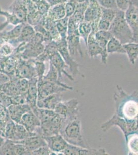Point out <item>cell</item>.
<instances>
[{"instance_id": "18", "label": "cell", "mask_w": 138, "mask_h": 155, "mask_svg": "<svg viewBox=\"0 0 138 155\" xmlns=\"http://www.w3.org/2000/svg\"><path fill=\"white\" fill-rule=\"evenodd\" d=\"M30 133H36L41 125L40 120L32 110L23 115L20 123Z\"/></svg>"}, {"instance_id": "40", "label": "cell", "mask_w": 138, "mask_h": 155, "mask_svg": "<svg viewBox=\"0 0 138 155\" xmlns=\"http://www.w3.org/2000/svg\"><path fill=\"white\" fill-rule=\"evenodd\" d=\"M14 155H31L32 152L26 148V147L21 143L14 142Z\"/></svg>"}, {"instance_id": "20", "label": "cell", "mask_w": 138, "mask_h": 155, "mask_svg": "<svg viewBox=\"0 0 138 155\" xmlns=\"http://www.w3.org/2000/svg\"><path fill=\"white\" fill-rule=\"evenodd\" d=\"M16 143L22 144L31 152L40 147L47 145V143L43 137L37 133L34 134L23 141Z\"/></svg>"}, {"instance_id": "53", "label": "cell", "mask_w": 138, "mask_h": 155, "mask_svg": "<svg viewBox=\"0 0 138 155\" xmlns=\"http://www.w3.org/2000/svg\"><path fill=\"white\" fill-rule=\"evenodd\" d=\"M6 139L3 136L0 135V147L3 145Z\"/></svg>"}, {"instance_id": "4", "label": "cell", "mask_w": 138, "mask_h": 155, "mask_svg": "<svg viewBox=\"0 0 138 155\" xmlns=\"http://www.w3.org/2000/svg\"><path fill=\"white\" fill-rule=\"evenodd\" d=\"M114 126H117L122 131L126 141L131 134H138V119L127 120L114 114L106 122L103 124L101 128L104 132H107Z\"/></svg>"}, {"instance_id": "46", "label": "cell", "mask_w": 138, "mask_h": 155, "mask_svg": "<svg viewBox=\"0 0 138 155\" xmlns=\"http://www.w3.org/2000/svg\"><path fill=\"white\" fill-rule=\"evenodd\" d=\"M115 3L119 11L125 12L130 7V0H115Z\"/></svg>"}, {"instance_id": "6", "label": "cell", "mask_w": 138, "mask_h": 155, "mask_svg": "<svg viewBox=\"0 0 138 155\" xmlns=\"http://www.w3.org/2000/svg\"><path fill=\"white\" fill-rule=\"evenodd\" d=\"M58 114L65 119V124L79 116V102L77 99L61 101L54 110ZM64 124V125H65Z\"/></svg>"}, {"instance_id": "17", "label": "cell", "mask_w": 138, "mask_h": 155, "mask_svg": "<svg viewBox=\"0 0 138 155\" xmlns=\"http://www.w3.org/2000/svg\"><path fill=\"white\" fill-rule=\"evenodd\" d=\"M50 149L57 155L61 154L62 152L66 148L69 143L65 140L60 134L43 137ZM57 155V153H56Z\"/></svg>"}, {"instance_id": "28", "label": "cell", "mask_w": 138, "mask_h": 155, "mask_svg": "<svg viewBox=\"0 0 138 155\" xmlns=\"http://www.w3.org/2000/svg\"><path fill=\"white\" fill-rule=\"evenodd\" d=\"M113 37L109 31H97L95 32L96 42L101 49L107 51V45L109 41Z\"/></svg>"}, {"instance_id": "25", "label": "cell", "mask_w": 138, "mask_h": 155, "mask_svg": "<svg viewBox=\"0 0 138 155\" xmlns=\"http://www.w3.org/2000/svg\"><path fill=\"white\" fill-rule=\"evenodd\" d=\"M57 43L54 41H51L45 46L43 52L35 60L41 62H45L50 60V58L56 52H57Z\"/></svg>"}, {"instance_id": "19", "label": "cell", "mask_w": 138, "mask_h": 155, "mask_svg": "<svg viewBox=\"0 0 138 155\" xmlns=\"http://www.w3.org/2000/svg\"><path fill=\"white\" fill-rule=\"evenodd\" d=\"M7 110L11 120L16 123L19 124L23 115L32 109L27 104H11L7 107Z\"/></svg>"}, {"instance_id": "15", "label": "cell", "mask_w": 138, "mask_h": 155, "mask_svg": "<svg viewBox=\"0 0 138 155\" xmlns=\"http://www.w3.org/2000/svg\"><path fill=\"white\" fill-rule=\"evenodd\" d=\"M81 37L79 32L67 35L66 42L69 52L71 55L75 60L79 57L83 58V53L80 42Z\"/></svg>"}, {"instance_id": "10", "label": "cell", "mask_w": 138, "mask_h": 155, "mask_svg": "<svg viewBox=\"0 0 138 155\" xmlns=\"http://www.w3.org/2000/svg\"><path fill=\"white\" fill-rule=\"evenodd\" d=\"M101 7L96 0H89L85 12L84 13V21L91 23L92 31H98V23L101 18Z\"/></svg>"}, {"instance_id": "49", "label": "cell", "mask_w": 138, "mask_h": 155, "mask_svg": "<svg viewBox=\"0 0 138 155\" xmlns=\"http://www.w3.org/2000/svg\"><path fill=\"white\" fill-rule=\"evenodd\" d=\"M111 23L109 21L101 18L98 21L97 26L98 31H109Z\"/></svg>"}, {"instance_id": "3", "label": "cell", "mask_w": 138, "mask_h": 155, "mask_svg": "<svg viewBox=\"0 0 138 155\" xmlns=\"http://www.w3.org/2000/svg\"><path fill=\"white\" fill-rule=\"evenodd\" d=\"M109 31L122 44L135 42L133 32L126 23L123 12L117 11L114 19L111 23Z\"/></svg>"}, {"instance_id": "14", "label": "cell", "mask_w": 138, "mask_h": 155, "mask_svg": "<svg viewBox=\"0 0 138 155\" xmlns=\"http://www.w3.org/2000/svg\"><path fill=\"white\" fill-rule=\"evenodd\" d=\"M62 155H104L107 153L104 148L96 150L95 148H84L69 144L66 148L63 150Z\"/></svg>"}, {"instance_id": "50", "label": "cell", "mask_w": 138, "mask_h": 155, "mask_svg": "<svg viewBox=\"0 0 138 155\" xmlns=\"http://www.w3.org/2000/svg\"><path fill=\"white\" fill-rule=\"evenodd\" d=\"M11 78L4 72L0 71V87L10 81Z\"/></svg>"}, {"instance_id": "42", "label": "cell", "mask_w": 138, "mask_h": 155, "mask_svg": "<svg viewBox=\"0 0 138 155\" xmlns=\"http://www.w3.org/2000/svg\"><path fill=\"white\" fill-rule=\"evenodd\" d=\"M100 6L105 8L118 10L115 3V0H96Z\"/></svg>"}, {"instance_id": "27", "label": "cell", "mask_w": 138, "mask_h": 155, "mask_svg": "<svg viewBox=\"0 0 138 155\" xmlns=\"http://www.w3.org/2000/svg\"><path fill=\"white\" fill-rule=\"evenodd\" d=\"M125 54L128 60L133 65H134L138 57V44L137 42H131L123 45Z\"/></svg>"}, {"instance_id": "34", "label": "cell", "mask_w": 138, "mask_h": 155, "mask_svg": "<svg viewBox=\"0 0 138 155\" xmlns=\"http://www.w3.org/2000/svg\"><path fill=\"white\" fill-rule=\"evenodd\" d=\"M130 153L138 154V134H131L128 136L126 141Z\"/></svg>"}, {"instance_id": "2", "label": "cell", "mask_w": 138, "mask_h": 155, "mask_svg": "<svg viewBox=\"0 0 138 155\" xmlns=\"http://www.w3.org/2000/svg\"><path fill=\"white\" fill-rule=\"evenodd\" d=\"M60 134L70 144L84 148H91L82 135V123L79 117L65 124Z\"/></svg>"}, {"instance_id": "51", "label": "cell", "mask_w": 138, "mask_h": 155, "mask_svg": "<svg viewBox=\"0 0 138 155\" xmlns=\"http://www.w3.org/2000/svg\"><path fill=\"white\" fill-rule=\"evenodd\" d=\"M70 0H46V1L51 6L56 5L58 4H65L69 2Z\"/></svg>"}, {"instance_id": "52", "label": "cell", "mask_w": 138, "mask_h": 155, "mask_svg": "<svg viewBox=\"0 0 138 155\" xmlns=\"http://www.w3.org/2000/svg\"><path fill=\"white\" fill-rule=\"evenodd\" d=\"M89 1V0H70L69 1L73 2V3L76 4L81 3H83V2H87V1Z\"/></svg>"}, {"instance_id": "29", "label": "cell", "mask_w": 138, "mask_h": 155, "mask_svg": "<svg viewBox=\"0 0 138 155\" xmlns=\"http://www.w3.org/2000/svg\"><path fill=\"white\" fill-rule=\"evenodd\" d=\"M35 133H30L26 130L25 128L20 124H16L14 134L11 141L14 142H19L23 141L26 138L32 136Z\"/></svg>"}, {"instance_id": "41", "label": "cell", "mask_w": 138, "mask_h": 155, "mask_svg": "<svg viewBox=\"0 0 138 155\" xmlns=\"http://www.w3.org/2000/svg\"><path fill=\"white\" fill-rule=\"evenodd\" d=\"M35 70L38 78H42L44 75L46 67L45 63L34 59Z\"/></svg>"}, {"instance_id": "30", "label": "cell", "mask_w": 138, "mask_h": 155, "mask_svg": "<svg viewBox=\"0 0 138 155\" xmlns=\"http://www.w3.org/2000/svg\"><path fill=\"white\" fill-rule=\"evenodd\" d=\"M0 91L4 92L10 97H12L20 94L16 83V78L14 77L11 79L10 81L1 86Z\"/></svg>"}, {"instance_id": "24", "label": "cell", "mask_w": 138, "mask_h": 155, "mask_svg": "<svg viewBox=\"0 0 138 155\" xmlns=\"http://www.w3.org/2000/svg\"><path fill=\"white\" fill-rule=\"evenodd\" d=\"M46 17L54 22L65 18V4H58L50 6Z\"/></svg>"}, {"instance_id": "47", "label": "cell", "mask_w": 138, "mask_h": 155, "mask_svg": "<svg viewBox=\"0 0 138 155\" xmlns=\"http://www.w3.org/2000/svg\"><path fill=\"white\" fill-rule=\"evenodd\" d=\"M10 120L7 107L0 104V122L6 123Z\"/></svg>"}, {"instance_id": "1", "label": "cell", "mask_w": 138, "mask_h": 155, "mask_svg": "<svg viewBox=\"0 0 138 155\" xmlns=\"http://www.w3.org/2000/svg\"><path fill=\"white\" fill-rule=\"evenodd\" d=\"M116 90L114 95L115 114L127 120L138 119V91L129 94L119 85Z\"/></svg>"}, {"instance_id": "39", "label": "cell", "mask_w": 138, "mask_h": 155, "mask_svg": "<svg viewBox=\"0 0 138 155\" xmlns=\"http://www.w3.org/2000/svg\"><path fill=\"white\" fill-rule=\"evenodd\" d=\"M16 83L20 93L26 94L29 85V80L16 78Z\"/></svg>"}, {"instance_id": "35", "label": "cell", "mask_w": 138, "mask_h": 155, "mask_svg": "<svg viewBox=\"0 0 138 155\" xmlns=\"http://www.w3.org/2000/svg\"><path fill=\"white\" fill-rule=\"evenodd\" d=\"M14 141L6 139L3 145L0 147V155H14Z\"/></svg>"}, {"instance_id": "33", "label": "cell", "mask_w": 138, "mask_h": 155, "mask_svg": "<svg viewBox=\"0 0 138 155\" xmlns=\"http://www.w3.org/2000/svg\"><path fill=\"white\" fill-rule=\"evenodd\" d=\"M68 21L69 18L65 17V18L55 22L56 28L61 36V39H66Z\"/></svg>"}, {"instance_id": "11", "label": "cell", "mask_w": 138, "mask_h": 155, "mask_svg": "<svg viewBox=\"0 0 138 155\" xmlns=\"http://www.w3.org/2000/svg\"><path fill=\"white\" fill-rule=\"evenodd\" d=\"M15 77L28 80L37 77L35 70L34 59L24 60L21 57L16 68Z\"/></svg>"}, {"instance_id": "9", "label": "cell", "mask_w": 138, "mask_h": 155, "mask_svg": "<svg viewBox=\"0 0 138 155\" xmlns=\"http://www.w3.org/2000/svg\"><path fill=\"white\" fill-rule=\"evenodd\" d=\"M138 0H130V4L124 12L125 19L133 32V39L138 43Z\"/></svg>"}, {"instance_id": "8", "label": "cell", "mask_w": 138, "mask_h": 155, "mask_svg": "<svg viewBox=\"0 0 138 155\" xmlns=\"http://www.w3.org/2000/svg\"><path fill=\"white\" fill-rule=\"evenodd\" d=\"M57 47L58 52L61 55V57L70 69L72 76L82 75L79 69V65L69 52L66 39H61L59 42H57Z\"/></svg>"}, {"instance_id": "22", "label": "cell", "mask_w": 138, "mask_h": 155, "mask_svg": "<svg viewBox=\"0 0 138 155\" xmlns=\"http://www.w3.org/2000/svg\"><path fill=\"white\" fill-rule=\"evenodd\" d=\"M35 33L36 31L35 28L32 25L24 23L19 37L9 42L12 45L14 48H16L21 43L29 42L35 35Z\"/></svg>"}, {"instance_id": "38", "label": "cell", "mask_w": 138, "mask_h": 155, "mask_svg": "<svg viewBox=\"0 0 138 155\" xmlns=\"http://www.w3.org/2000/svg\"><path fill=\"white\" fill-rule=\"evenodd\" d=\"M16 124V123L12 121L11 119L7 122L6 124L4 133V137L6 139L12 140L14 134Z\"/></svg>"}, {"instance_id": "16", "label": "cell", "mask_w": 138, "mask_h": 155, "mask_svg": "<svg viewBox=\"0 0 138 155\" xmlns=\"http://www.w3.org/2000/svg\"><path fill=\"white\" fill-rule=\"evenodd\" d=\"M50 63L52 64L53 66L54 67L58 72V79L61 81L63 78V74H65V76L68 78L71 81H74V78L71 74H69L67 71H66V69L69 68L63 58L61 57V55L58 52H56L50 58Z\"/></svg>"}, {"instance_id": "23", "label": "cell", "mask_w": 138, "mask_h": 155, "mask_svg": "<svg viewBox=\"0 0 138 155\" xmlns=\"http://www.w3.org/2000/svg\"><path fill=\"white\" fill-rule=\"evenodd\" d=\"M62 101L61 93L53 94L42 99L37 100V106L39 108L54 110L56 106Z\"/></svg>"}, {"instance_id": "48", "label": "cell", "mask_w": 138, "mask_h": 155, "mask_svg": "<svg viewBox=\"0 0 138 155\" xmlns=\"http://www.w3.org/2000/svg\"><path fill=\"white\" fill-rule=\"evenodd\" d=\"M0 104L8 107L12 104L11 97L6 95L5 93L0 91Z\"/></svg>"}, {"instance_id": "32", "label": "cell", "mask_w": 138, "mask_h": 155, "mask_svg": "<svg viewBox=\"0 0 138 155\" xmlns=\"http://www.w3.org/2000/svg\"><path fill=\"white\" fill-rule=\"evenodd\" d=\"M92 31V28L91 23H88L85 21H82L78 28V32L81 38L84 39L86 47L87 44V40L90 34Z\"/></svg>"}, {"instance_id": "43", "label": "cell", "mask_w": 138, "mask_h": 155, "mask_svg": "<svg viewBox=\"0 0 138 155\" xmlns=\"http://www.w3.org/2000/svg\"><path fill=\"white\" fill-rule=\"evenodd\" d=\"M56 155V153L52 152L49 147L47 146H42L32 152L31 155Z\"/></svg>"}, {"instance_id": "37", "label": "cell", "mask_w": 138, "mask_h": 155, "mask_svg": "<svg viewBox=\"0 0 138 155\" xmlns=\"http://www.w3.org/2000/svg\"><path fill=\"white\" fill-rule=\"evenodd\" d=\"M101 18L111 23L112 21L114 19L118 10L105 8L101 7Z\"/></svg>"}, {"instance_id": "21", "label": "cell", "mask_w": 138, "mask_h": 155, "mask_svg": "<svg viewBox=\"0 0 138 155\" xmlns=\"http://www.w3.org/2000/svg\"><path fill=\"white\" fill-rule=\"evenodd\" d=\"M38 77H35L29 80V85L26 93V103L33 109L37 107L38 99Z\"/></svg>"}, {"instance_id": "12", "label": "cell", "mask_w": 138, "mask_h": 155, "mask_svg": "<svg viewBox=\"0 0 138 155\" xmlns=\"http://www.w3.org/2000/svg\"><path fill=\"white\" fill-rule=\"evenodd\" d=\"M86 48L88 54L91 58H94L98 57V55H101L102 63L106 64L108 54L106 51L101 49L96 42L94 31H92L88 37Z\"/></svg>"}, {"instance_id": "7", "label": "cell", "mask_w": 138, "mask_h": 155, "mask_svg": "<svg viewBox=\"0 0 138 155\" xmlns=\"http://www.w3.org/2000/svg\"><path fill=\"white\" fill-rule=\"evenodd\" d=\"M65 119L56 113V114L51 120L41 123L40 126L39 127L36 133L40 134L43 137L60 134Z\"/></svg>"}, {"instance_id": "26", "label": "cell", "mask_w": 138, "mask_h": 155, "mask_svg": "<svg viewBox=\"0 0 138 155\" xmlns=\"http://www.w3.org/2000/svg\"><path fill=\"white\" fill-rule=\"evenodd\" d=\"M0 15L5 16L6 18L5 22L0 25V31H2L4 28L7 27L9 24H11L14 25H17L23 22L18 18L16 15L12 12H9L7 11H3L0 6Z\"/></svg>"}, {"instance_id": "5", "label": "cell", "mask_w": 138, "mask_h": 155, "mask_svg": "<svg viewBox=\"0 0 138 155\" xmlns=\"http://www.w3.org/2000/svg\"><path fill=\"white\" fill-rule=\"evenodd\" d=\"M38 99L40 100L54 93H61L73 89V87L65 83H56L44 79L43 78H38Z\"/></svg>"}, {"instance_id": "31", "label": "cell", "mask_w": 138, "mask_h": 155, "mask_svg": "<svg viewBox=\"0 0 138 155\" xmlns=\"http://www.w3.org/2000/svg\"><path fill=\"white\" fill-rule=\"evenodd\" d=\"M106 49L108 54L115 53L125 54L123 44L118 39L114 37H112L109 41L107 45Z\"/></svg>"}, {"instance_id": "13", "label": "cell", "mask_w": 138, "mask_h": 155, "mask_svg": "<svg viewBox=\"0 0 138 155\" xmlns=\"http://www.w3.org/2000/svg\"><path fill=\"white\" fill-rule=\"evenodd\" d=\"M20 58V55L14 53L9 57L0 58V71L7 74L11 79L14 78Z\"/></svg>"}, {"instance_id": "45", "label": "cell", "mask_w": 138, "mask_h": 155, "mask_svg": "<svg viewBox=\"0 0 138 155\" xmlns=\"http://www.w3.org/2000/svg\"><path fill=\"white\" fill-rule=\"evenodd\" d=\"M65 12H66V17L68 18H70V17L74 14L76 10V4L73 2H66L65 4Z\"/></svg>"}, {"instance_id": "36", "label": "cell", "mask_w": 138, "mask_h": 155, "mask_svg": "<svg viewBox=\"0 0 138 155\" xmlns=\"http://www.w3.org/2000/svg\"><path fill=\"white\" fill-rule=\"evenodd\" d=\"M42 78H43L44 79L51 81L52 82H54V83H62L61 81H60L58 79L57 71L51 63H50V69H49V71L47 72V74L46 75H44Z\"/></svg>"}, {"instance_id": "44", "label": "cell", "mask_w": 138, "mask_h": 155, "mask_svg": "<svg viewBox=\"0 0 138 155\" xmlns=\"http://www.w3.org/2000/svg\"><path fill=\"white\" fill-rule=\"evenodd\" d=\"M11 97L12 104H22L26 103V94H18L16 95Z\"/></svg>"}]
</instances>
